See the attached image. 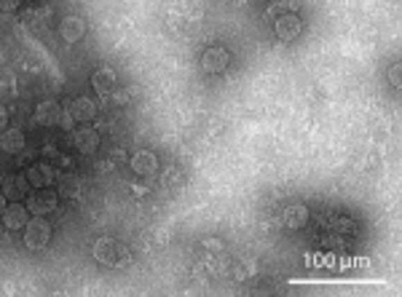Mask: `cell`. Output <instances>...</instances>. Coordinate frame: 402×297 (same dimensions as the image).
Returning a JSON list of instances; mask_svg holds the SVG:
<instances>
[{
    "instance_id": "cell-1",
    "label": "cell",
    "mask_w": 402,
    "mask_h": 297,
    "mask_svg": "<svg viewBox=\"0 0 402 297\" xmlns=\"http://www.w3.org/2000/svg\"><path fill=\"white\" fill-rule=\"evenodd\" d=\"M94 260L100 265H107V268H126L132 262V252H129L126 244H121L119 238L102 236L94 244Z\"/></svg>"
},
{
    "instance_id": "cell-2",
    "label": "cell",
    "mask_w": 402,
    "mask_h": 297,
    "mask_svg": "<svg viewBox=\"0 0 402 297\" xmlns=\"http://www.w3.org/2000/svg\"><path fill=\"white\" fill-rule=\"evenodd\" d=\"M51 233H54L51 231V222L43 217V215H33V217L27 219V225H24V246L33 249V252H40V249L49 246Z\"/></svg>"
},
{
    "instance_id": "cell-3",
    "label": "cell",
    "mask_w": 402,
    "mask_h": 297,
    "mask_svg": "<svg viewBox=\"0 0 402 297\" xmlns=\"http://www.w3.org/2000/svg\"><path fill=\"white\" fill-rule=\"evenodd\" d=\"M60 204V193H51L49 188H33L27 193V209L30 215H49Z\"/></svg>"
},
{
    "instance_id": "cell-4",
    "label": "cell",
    "mask_w": 402,
    "mask_h": 297,
    "mask_svg": "<svg viewBox=\"0 0 402 297\" xmlns=\"http://www.w3.org/2000/svg\"><path fill=\"white\" fill-rule=\"evenodd\" d=\"M228 64H231V54H228V48H222V46L207 48L204 57H201V70H204L207 75H220V73L228 70Z\"/></svg>"
},
{
    "instance_id": "cell-5",
    "label": "cell",
    "mask_w": 402,
    "mask_h": 297,
    "mask_svg": "<svg viewBox=\"0 0 402 297\" xmlns=\"http://www.w3.org/2000/svg\"><path fill=\"white\" fill-rule=\"evenodd\" d=\"M274 33L284 43H292L303 35V19L298 14H281L279 19L274 21Z\"/></svg>"
},
{
    "instance_id": "cell-6",
    "label": "cell",
    "mask_w": 402,
    "mask_h": 297,
    "mask_svg": "<svg viewBox=\"0 0 402 297\" xmlns=\"http://www.w3.org/2000/svg\"><path fill=\"white\" fill-rule=\"evenodd\" d=\"M27 219H30V209H27V204H21V201H11V204L6 206V212L0 215V222H3L6 231H21V228L27 225Z\"/></svg>"
},
{
    "instance_id": "cell-7",
    "label": "cell",
    "mask_w": 402,
    "mask_h": 297,
    "mask_svg": "<svg viewBox=\"0 0 402 297\" xmlns=\"http://www.w3.org/2000/svg\"><path fill=\"white\" fill-rule=\"evenodd\" d=\"M86 33H89V24L78 14H67L60 21V35L64 43H78L80 38H86Z\"/></svg>"
},
{
    "instance_id": "cell-8",
    "label": "cell",
    "mask_w": 402,
    "mask_h": 297,
    "mask_svg": "<svg viewBox=\"0 0 402 297\" xmlns=\"http://www.w3.org/2000/svg\"><path fill=\"white\" fill-rule=\"evenodd\" d=\"M73 145H76V150L86 153V156L94 153L100 147V129H94L89 123H80V129L73 132Z\"/></svg>"
},
{
    "instance_id": "cell-9",
    "label": "cell",
    "mask_w": 402,
    "mask_h": 297,
    "mask_svg": "<svg viewBox=\"0 0 402 297\" xmlns=\"http://www.w3.org/2000/svg\"><path fill=\"white\" fill-rule=\"evenodd\" d=\"M70 116L76 118V123H91V120L100 116V105L91 97H76L70 102Z\"/></svg>"
},
{
    "instance_id": "cell-10",
    "label": "cell",
    "mask_w": 402,
    "mask_h": 297,
    "mask_svg": "<svg viewBox=\"0 0 402 297\" xmlns=\"http://www.w3.org/2000/svg\"><path fill=\"white\" fill-rule=\"evenodd\" d=\"M132 172H134L137 177H153V174H159V159H156V153H150V150H137V153L132 156Z\"/></svg>"
},
{
    "instance_id": "cell-11",
    "label": "cell",
    "mask_w": 402,
    "mask_h": 297,
    "mask_svg": "<svg viewBox=\"0 0 402 297\" xmlns=\"http://www.w3.org/2000/svg\"><path fill=\"white\" fill-rule=\"evenodd\" d=\"M0 190H3V196L8 198V201H21L33 188H30V182H27L24 174H11V177H3Z\"/></svg>"
},
{
    "instance_id": "cell-12",
    "label": "cell",
    "mask_w": 402,
    "mask_h": 297,
    "mask_svg": "<svg viewBox=\"0 0 402 297\" xmlns=\"http://www.w3.org/2000/svg\"><path fill=\"white\" fill-rule=\"evenodd\" d=\"M24 177L30 182V188H49V185L57 179V172H54V166H49V163H33V166L24 172Z\"/></svg>"
},
{
    "instance_id": "cell-13",
    "label": "cell",
    "mask_w": 402,
    "mask_h": 297,
    "mask_svg": "<svg viewBox=\"0 0 402 297\" xmlns=\"http://www.w3.org/2000/svg\"><path fill=\"white\" fill-rule=\"evenodd\" d=\"M91 86H94V91L100 94V99L107 102V94H110L113 86H116V70H110V67L94 70V73H91Z\"/></svg>"
},
{
    "instance_id": "cell-14",
    "label": "cell",
    "mask_w": 402,
    "mask_h": 297,
    "mask_svg": "<svg viewBox=\"0 0 402 297\" xmlns=\"http://www.w3.org/2000/svg\"><path fill=\"white\" fill-rule=\"evenodd\" d=\"M60 113H62V107L54 102V99H43V102L35 105V120L43 123V126H57Z\"/></svg>"
},
{
    "instance_id": "cell-15",
    "label": "cell",
    "mask_w": 402,
    "mask_h": 297,
    "mask_svg": "<svg viewBox=\"0 0 402 297\" xmlns=\"http://www.w3.org/2000/svg\"><path fill=\"white\" fill-rule=\"evenodd\" d=\"M281 222H284L290 231H301L303 225L308 222V206H306V204H292V206H287L284 215H281Z\"/></svg>"
},
{
    "instance_id": "cell-16",
    "label": "cell",
    "mask_w": 402,
    "mask_h": 297,
    "mask_svg": "<svg viewBox=\"0 0 402 297\" xmlns=\"http://www.w3.org/2000/svg\"><path fill=\"white\" fill-rule=\"evenodd\" d=\"M0 147L8 153V156H17L24 150V132L21 129H3L0 132Z\"/></svg>"
},
{
    "instance_id": "cell-17",
    "label": "cell",
    "mask_w": 402,
    "mask_h": 297,
    "mask_svg": "<svg viewBox=\"0 0 402 297\" xmlns=\"http://www.w3.org/2000/svg\"><path fill=\"white\" fill-rule=\"evenodd\" d=\"M80 188H83V182H80V177H76V174H64V177H60V196L78 198Z\"/></svg>"
},
{
    "instance_id": "cell-18",
    "label": "cell",
    "mask_w": 402,
    "mask_h": 297,
    "mask_svg": "<svg viewBox=\"0 0 402 297\" xmlns=\"http://www.w3.org/2000/svg\"><path fill=\"white\" fill-rule=\"evenodd\" d=\"M57 126H62L64 132H70V129L76 126V118L70 116V110H67V107H64V110H62V113H60V120H57Z\"/></svg>"
},
{
    "instance_id": "cell-19",
    "label": "cell",
    "mask_w": 402,
    "mask_h": 297,
    "mask_svg": "<svg viewBox=\"0 0 402 297\" xmlns=\"http://www.w3.org/2000/svg\"><path fill=\"white\" fill-rule=\"evenodd\" d=\"M19 6H21V0H0V11H8V14L17 11Z\"/></svg>"
},
{
    "instance_id": "cell-20",
    "label": "cell",
    "mask_w": 402,
    "mask_h": 297,
    "mask_svg": "<svg viewBox=\"0 0 402 297\" xmlns=\"http://www.w3.org/2000/svg\"><path fill=\"white\" fill-rule=\"evenodd\" d=\"M389 80H392V86H400V67L397 64L389 70Z\"/></svg>"
},
{
    "instance_id": "cell-21",
    "label": "cell",
    "mask_w": 402,
    "mask_h": 297,
    "mask_svg": "<svg viewBox=\"0 0 402 297\" xmlns=\"http://www.w3.org/2000/svg\"><path fill=\"white\" fill-rule=\"evenodd\" d=\"M3 129H8V110L0 105V132H3Z\"/></svg>"
},
{
    "instance_id": "cell-22",
    "label": "cell",
    "mask_w": 402,
    "mask_h": 297,
    "mask_svg": "<svg viewBox=\"0 0 402 297\" xmlns=\"http://www.w3.org/2000/svg\"><path fill=\"white\" fill-rule=\"evenodd\" d=\"M6 206H8V198H6V196H3V193H0V215L6 212Z\"/></svg>"
},
{
    "instance_id": "cell-23",
    "label": "cell",
    "mask_w": 402,
    "mask_h": 297,
    "mask_svg": "<svg viewBox=\"0 0 402 297\" xmlns=\"http://www.w3.org/2000/svg\"><path fill=\"white\" fill-rule=\"evenodd\" d=\"M3 231H6V228H3V222H0V236H3Z\"/></svg>"
},
{
    "instance_id": "cell-24",
    "label": "cell",
    "mask_w": 402,
    "mask_h": 297,
    "mask_svg": "<svg viewBox=\"0 0 402 297\" xmlns=\"http://www.w3.org/2000/svg\"><path fill=\"white\" fill-rule=\"evenodd\" d=\"M0 185H3V174H0Z\"/></svg>"
}]
</instances>
